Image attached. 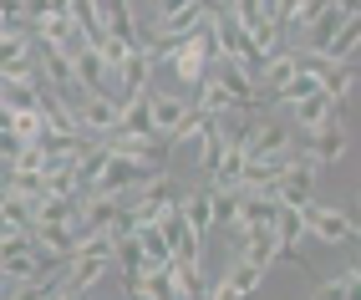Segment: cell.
<instances>
[{
	"label": "cell",
	"mask_w": 361,
	"mask_h": 300,
	"mask_svg": "<svg viewBox=\"0 0 361 300\" xmlns=\"http://www.w3.org/2000/svg\"><path fill=\"white\" fill-rule=\"evenodd\" d=\"M71 112H77V128H82L87 138H107V133H117V117H123V102H117L112 92H77Z\"/></svg>",
	"instance_id": "1"
},
{
	"label": "cell",
	"mask_w": 361,
	"mask_h": 300,
	"mask_svg": "<svg viewBox=\"0 0 361 300\" xmlns=\"http://www.w3.org/2000/svg\"><path fill=\"white\" fill-rule=\"evenodd\" d=\"M163 163H142V158H128V153H107L102 173L92 188H107V193H128V188H142L148 179H158Z\"/></svg>",
	"instance_id": "2"
},
{
	"label": "cell",
	"mask_w": 361,
	"mask_h": 300,
	"mask_svg": "<svg viewBox=\"0 0 361 300\" xmlns=\"http://www.w3.org/2000/svg\"><path fill=\"white\" fill-rule=\"evenodd\" d=\"M209 77L229 92L234 112H255V107H259V82H255L250 66H239V61H229V56H214V61H209Z\"/></svg>",
	"instance_id": "3"
},
{
	"label": "cell",
	"mask_w": 361,
	"mask_h": 300,
	"mask_svg": "<svg viewBox=\"0 0 361 300\" xmlns=\"http://www.w3.org/2000/svg\"><path fill=\"white\" fill-rule=\"evenodd\" d=\"M26 234H31V244L41 249L46 260H66V255H77V249L92 239L87 229H77V224H51V219L26 224Z\"/></svg>",
	"instance_id": "4"
},
{
	"label": "cell",
	"mask_w": 361,
	"mask_h": 300,
	"mask_svg": "<svg viewBox=\"0 0 361 300\" xmlns=\"http://www.w3.org/2000/svg\"><path fill=\"white\" fill-rule=\"evenodd\" d=\"M71 82H77V92H112V87H117L107 56H102L92 41H77V46H71Z\"/></svg>",
	"instance_id": "5"
},
{
	"label": "cell",
	"mask_w": 361,
	"mask_h": 300,
	"mask_svg": "<svg viewBox=\"0 0 361 300\" xmlns=\"http://www.w3.org/2000/svg\"><path fill=\"white\" fill-rule=\"evenodd\" d=\"M300 219H305V234L321 239V244H346L351 239V219L341 209H326L321 198H305L300 204Z\"/></svg>",
	"instance_id": "6"
},
{
	"label": "cell",
	"mask_w": 361,
	"mask_h": 300,
	"mask_svg": "<svg viewBox=\"0 0 361 300\" xmlns=\"http://www.w3.org/2000/svg\"><path fill=\"white\" fill-rule=\"evenodd\" d=\"M148 107H153V128H158L163 138H178L188 122L199 117V107H188L178 92H153V87H148Z\"/></svg>",
	"instance_id": "7"
},
{
	"label": "cell",
	"mask_w": 361,
	"mask_h": 300,
	"mask_svg": "<svg viewBox=\"0 0 361 300\" xmlns=\"http://www.w3.org/2000/svg\"><path fill=\"white\" fill-rule=\"evenodd\" d=\"M259 285H264V265H255V260L239 255V260L224 270V280L209 285V295H214V300H234V295H255Z\"/></svg>",
	"instance_id": "8"
},
{
	"label": "cell",
	"mask_w": 361,
	"mask_h": 300,
	"mask_svg": "<svg viewBox=\"0 0 361 300\" xmlns=\"http://www.w3.org/2000/svg\"><path fill=\"white\" fill-rule=\"evenodd\" d=\"M305 153L316 158L321 168H326V163H341V158H346V122L331 117V122H321V128H310V133H305Z\"/></svg>",
	"instance_id": "9"
},
{
	"label": "cell",
	"mask_w": 361,
	"mask_h": 300,
	"mask_svg": "<svg viewBox=\"0 0 361 300\" xmlns=\"http://www.w3.org/2000/svg\"><path fill=\"white\" fill-rule=\"evenodd\" d=\"M300 71V52H270L259 61V71H255V82H259V97H275L285 82H290Z\"/></svg>",
	"instance_id": "10"
},
{
	"label": "cell",
	"mask_w": 361,
	"mask_h": 300,
	"mask_svg": "<svg viewBox=\"0 0 361 300\" xmlns=\"http://www.w3.org/2000/svg\"><path fill=\"white\" fill-rule=\"evenodd\" d=\"M153 52H148V46H133V52L123 56V66H117V87H123V97L128 92H142V87H148L153 82Z\"/></svg>",
	"instance_id": "11"
},
{
	"label": "cell",
	"mask_w": 361,
	"mask_h": 300,
	"mask_svg": "<svg viewBox=\"0 0 361 300\" xmlns=\"http://www.w3.org/2000/svg\"><path fill=\"white\" fill-rule=\"evenodd\" d=\"M31 26H36L41 46H61V52H71V46L82 41V31H77V20H71V16H56V11H46V16H36Z\"/></svg>",
	"instance_id": "12"
},
{
	"label": "cell",
	"mask_w": 361,
	"mask_h": 300,
	"mask_svg": "<svg viewBox=\"0 0 361 300\" xmlns=\"http://www.w3.org/2000/svg\"><path fill=\"white\" fill-rule=\"evenodd\" d=\"M295 112V122H300V133H310V128H321V122H331L336 112H341V102L321 87V92H310V97H300V102L290 107Z\"/></svg>",
	"instance_id": "13"
},
{
	"label": "cell",
	"mask_w": 361,
	"mask_h": 300,
	"mask_svg": "<svg viewBox=\"0 0 361 300\" xmlns=\"http://www.w3.org/2000/svg\"><path fill=\"white\" fill-rule=\"evenodd\" d=\"M204 275V260H183V255H173L168 260V280H173V300L183 295V300H194V295H209V285L199 280Z\"/></svg>",
	"instance_id": "14"
},
{
	"label": "cell",
	"mask_w": 361,
	"mask_h": 300,
	"mask_svg": "<svg viewBox=\"0 0 361 300\" xmlns=\"http://www.w3.org/2000/svg\"><path fill=\"white\" fill-rule=\"evenodd\" d=\"M356 52H361V11L346 16L341 31H336V36L321 46V56H331V61H356Z\"/></svg>",
	"instance_id": "15"
},
{
	"label": "cell",
	"mask_w": 361,
	"mask_h": 300,
	"mask_svg": "<svg viewBox=\"0 0 361 300\" xmlns=\"http://www.w3.org/2000/svg\"><path fill=\"white\" fill-rule=\"evenodd\" d=\"M107 31L123 46H142V26L133 16V0H107Z\"/></svg>",
	"instance_id": "16"
},
{
	"label": "cell",
	"mask_w": 361,
	"mask_h": 300,
	"mask_svg": "<svg viewBox=\"0 0 361 300\" xmlns=\"http://www.w3.org/2000/svg\"><path fill=\"white\" fill-rule=\"evenodd\" d=\"M245 148L239 143H224V153H219V163H214L209 173H214V188H239V179H245Z\"/></svg>",
	"instance_id": "17"
},
{
	"label": "cell",
	"mask_w": 361,
	"mask_h": 300,
	"mask_svg": "<svg viewBox=\"0 0 361 300\" xmlns=\"http://www.w3.org/2000/svg\"><path fill=\"white\" fill-rule=\"evenodd\" d=\"M133 234H137V249H142V265H168L173 260V244L163 239L158 224H133Z\"/></svg>",
	"instance_id": "18"
},
{
	"label": "cell",
	"mask_w": 361,
	"mask_h": 300,
	"mask_svg": "<svg viewBox=\"0 0 361 300\" xmlns=\"http://www.w3.org/2000/svg\"><path fill=\"white\" fill-rule=\"evenodd\" d=\"M183 219L209 239L214 234V188H199V193H183Z\"/></svg>",
	"instance_id": "19"
},
{
	"label": "cell",
	"mask_w": 361,
	"mask_h": 300,
	"mask_svg": "<svg viewBox=\"0 0 361 300\" xmlns=\"http://www.w3.org/2000/svg\"><path fill=\"white\" fill-rule=\"evenodd\" d=\"M199 112L204 117H229L234 112V102H229V92L214 82V77H204V92H199Z\"/></svg>",
	"instance_id": "20"
},
{
	"label": "cell",
	"mask_w": 361,
	"mask_h": 300,
	"mask_svg": "<svg viewBox=\"0 0 361 300\" xmlns=\"http://www.w3.org/2000/svg\"><path fill=\"white\" fill-rule=\"evenodd\" d=\"M310 92H321V82H316V71H305V66H300L295 77H290V82H285V87L275 92V102H285V107H295L300 97H310Z\"/></svg>",
	"instance_id": "21"
},
{
	"label": "cell",
	"mask_w": 361,
	"mask_h": 300,
	"mask_svg": "<svg viewBox=\"0 0 361 300\" xmlns=\"http://www.w3.org/2000/svg\"><path fill=\"white\" fill-rule=\"evenodd\" d=\"M6 188H16L20 198H41L46 193V168H11V184Z\"/></svg>",
	"instance_id": "22"
},
{
	"label": "cell",
	"mask_w": 361,
	"mask_h": 300,
	"mask_svg": "<svg viewBox=\"0 0 361 300\" xmlns=\"http://www.w3.org/2000/svg\"><path fill=\"white\" fill-rule=\"evenodd\" d=\"M239 219V188H214V229H234Z\"/></svg>",
	"instance_id": "23"
},
{
	"label": "cell",
	"mask_w": 361,
	"mask_h": 300,
	"mask_svg": "<svg viewBox=\"0 0 361 300\" xmlns=\"http://www.w3.org/2000/svg\"><path fill=\"white\" fill-rule=\"evenodd\" d=\"M0 209H6L11 229H26V224H31V198H20L16 188H0Z\"/></svg>",
	"instance_id": "24"
},
{
	"label": "cell",
	"mask_w": 361,
	"mask_h": 300,
	"mask_svg": "<svg viewBox=\"0 0 361 300\" xmlns=\"http://www.w3.org/2000/svg\"><path fill=\"white\" fill-rule=\"evenodd\" d=\"M41 133H46V112H41V107H20V112H16V138L31 143V138H41Z\"/></svg>",
	"instance_id": "25"
},
{
	"label": "cell",
	"mask_w": 361,
	"mask_h": 300,
	"mask_svg": "<svg viewBox=\"0 0 361 300\" xmlns=\"http://www.w3.org/2000/svg\"><path fill=\"white\" fill-rule=\"evenodd\" d=\"M229 16H234L245 31H255L259 20H270V16H264V0H229Z\"/></svg>",
	"instance_id": "26"
},
{
	"label": "cell",
	"mask_w": 361,
	"mask_h": 300,
	"mask_svg": "<svg viewBox=\"0 0 361 300\" xmlns=\"http://www.w3.org/2000/svg\"><path fill=\"white\" fill-rule=\"evenodd\" d=\"M316 295H321V300H361V280L346 270V280H326Z\"/></svg>",
	"instance_id": "27"
},
{
	"label": "cell",
	"mask_w": 361,
	"mask_h": 300,
	"mask_svg": "<svg viewBox=\"0 0 361 300\" xmlns=\"http://www.w3.org/2000/svg\"><path fill=\"white\" fill-rule=\"evenodd\" d=\"M0 26H26V11H20V0H0Z\"/></svg>",
	"instance_id": "28"
},
{
	"label": "cell",
	"mask_w": 361,
	"mask_h": 300,
	"mask_svg": "<svg viewBox=\"0 0 361 300\" xmlns=\"http://www.w3.org/2000/svg\"><path fill=\"white\" fill-rule=\"evenodd\" d=\"M16 153H20V138H16V128H6V133H0V158L11 163Z\"/></svg>",
	"instance_id": "29"
},
{
	"label": "cell",
	"mask_w": 361,
	"mask_h": 300,
	"mask_svg": "<svg viewBox=\"0 0 361 300\" xmlns=\"http://www.w3.org/2000/svg\"><path fill=\"white\" fill-rule=\"evenodd\" d=\"M6 128H16V107L0 102V133H6Z\"/></svg>",
	"instance_id": "30"
},
{
	"label": "cell",
	"mask_w": 361,
	"mask_h": 300,
	"mask_svg": "<svg viewBox=\"0 0 361 300\" xmlns=\"http://www.w3.org/2000/svg\"><path fill=\"white\" fill-rule=\"evenodd\" d=\"M188 0H158V16H173V11H183Z\"/></svg>",
	"instance_id": "31"
},
{
	"label": "cell",
	"mask_w": 361,
	"mask_h": 300,
	"mask_svg": "<svg viewBox=\"0 0 361 300\" xmlns=\"http://www.w3.org/2000/svg\"><path fill=\"white\" fill-rule=\"evenodd\" d=\"M346 219H351V239H361V204H356V209H351Z\"/></svg>",
	"instance_id": "32"
},
{
	"label": "cell",
	"mask_w": 361,
	"mask_h": 300,
	"mask_svg": "<svg viewBox=\"0 0 361 300\" xmlns=\"http://www.w3.org/2000/svg\"><path fill=\"white\" fill-rule=\"evenodd\" d=\"M46 11H56V16H71V0H46Z\"/></svg>",
	"instance_id": "33"
},
{
	"label": "cell",
	"mask_w": 361,
	"mask_h": 300,
	"mask_svg": "<svg viewBox=\"0 0 361 300\" xmlns=\"http://www.w3.org/2000/svg\"><path fill=\"white\" fill-rule=\"evenodd\" d=\"M336 6H341L346 16H356V11H361V0H336Z\"/></svg>",
	"instance_id": "34"
},
{
	"label": "cell",
	"mask_w": 361,
	"mask_h": 300,
	"mask_svg": "<svg viewBox=\"0 0 361 300\" xmlns=\"http://www.w3.org/2000/svg\"><path fill=\"white\" fill-rule=\"evenodd\" d=\"M0 295H11V275L6 270H0Z\"/></svg>",
	"instance_id": "35"
},
{
	"label": "cell",
	"mask_w": 361,
	"mask_h": 300,
	"mask_svg": "<svg viewBox=\"0 0 361 300\" xmlns=\"http://www.w3.org/2000/svg\"><path fill=\"white\" fill-rule=\"evenodd\" d=\"M0 229H11V219H6V209H0Z\"/></svg>",
	"instance_id": "36"
},
{
	"label": "cell",
	"mask_w": 361,
	"mask_h": 300,
	"mask_svg": "<svg viewBox=\"0 0 361 300\" xmlns=\"http://www.w3.org/2000/svg\"><path fill=\"white\" fill-rule=\"evenodd\" d=\"M351 275H356V280H361V260H356V265H351Z\"/></svg>",
	"instance_id": "37"
}]
</instances>
